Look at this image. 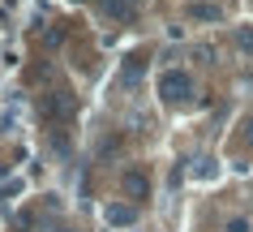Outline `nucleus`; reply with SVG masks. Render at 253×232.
<instances>
[{"mask_svg": "<svg viewBox=\"0 0 253 232\" xmlns=\"http://www.w3.org/2000/svg\"><path fill=\"white\" fill-rule=\"evenodd\" d=\"M193 17H202V22H219L223 9H219V4H193Z\"/></svg>", "mask_w": 253, "mask_h": 232, "instance_id": "5", "label": "nucleus"}, {"mask_svg": "<svg viewBox=\"0 0 253 232\" xmlns=\"http://www.w3.org/2000/svg\"><path fill=\"white\" fill-rule=\"evenodd\" d=\"M43 112H47L52 121H60V125H65L69 116H73V99H69L65 91H52V95L43 99Z\"/></svg>", "mask_w": 253, "mask_h": 232, "instance_id": "2", "label": "nucleus"}, {"mask_svg": "<svg viewBox=\"0 0 253 232\" xmlns=\"http://www.w3.org/2000/svg\"><path fill=\"white\" fill-rule=\"evenodd\" d=\"M227 232H253V228L245 224V219H227Z\"/></svg>", "mask_w": 253, "mask_h": 232, "instance_id": "8", "label": "nucleus"}, {"mask_svg": "<svg viewBox=\"0 0 253 232\" xmlns=\"http://www.w3.org/2000/svg\"><path fill=\"white\" fill-rule=\"evenodd\" d=\"M103 9L112 17H120V22H129L133 17V0H103Z\"/></svg>", "mask_w": 253, "mask_h": 232, "instance_id": "4", "label": "nucleus"}, {"mask_svg": "<svg viewBox=\"0 0 253 232\" xmlns=\"http://www.w3.org/2000/svg\"><path fill=\"white\" fill-rule=\"evenodd\" d=\"M125 189L133 193V198H142V193H146V177H142V172H129V177H125Z\"/></svg>", "mask_w": 253, "mask_h": 232, "instance_id": "6", "label": "nucleus"}, {"mask_svg": "<svg viewBox=\"0 0 253 232\" xmlns=\"http://www.w3.org/2000/svg\"><path fill=\"white\" fill-rule=\"evenodd\" d=\"M159 95L168 99V103H185L189 95H193V78L189 73H176V69H168L159 78Z\"/></svg>", "mask_w": 253, "mask_h": 232, "instance_id": "1", "label": "nucleus"}, {"mask_svg": "<svg viewBox=\"0 0 253 232\" xmlns=\"http://www.w3.org/2000/svg\"><path fill=\"white\" fill-rule=\"evenodd\" d=\"M60 232H73V228H60Z\"/></svg>", "mask_w": 253, "mask_h": 232, "instance_id": "10", "label": "nucleus"}, {"mask_svg": "<svg viewBox=\"0 0 253 232\" xmlns=\"http://www.w3.org/2000/svg\"><path fill=\"white\" fill-rule=\"evenodd\" d=\"M249 146H253V121H249Z\"/></svg>", "mask_w": 253, "mask_h": 232, "instance_id": "9", "label": "nucleus"}, {"mask_svg": "<svg viewBox=\"0 0 253 232\" xmlns=\"http://www.w3.org/2000/svg\"><path fill=\"white\" fill-rule=\"evenodd\" d=\"M236 43L245 47V52H253V30H236Z\"/></svg>", "mask_w": 253, "mask_h": 232, "instance_id": "7", "label": "nucleus"}, {"mask_svg": "<svg viewBox=\"0 0 253 232\" xmlns=\"http://www.w3.org/2000/svg\"><path fill=\"white\" fill-rule=\"evenodd\" d=\"M103 215H107V224H112V228H129V224L137 219V211H133V206H125V202H112Z\"/></svg>", "mask_w": 253, "mask_h": 232, "instance_id": "3", "label": "nucleus"}]
</instances>
